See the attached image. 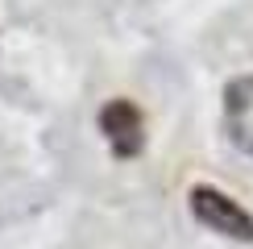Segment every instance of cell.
<instances>
[{
	"label": "cell",
	"mask_w": 253,
	"mask_h": 249,
	"mask_svg": "<svg viewBox=\"0 0 253 249\" xmlns=\"http://www.w3.org/2000/svg\"><path fill=\"white\" fill-rule=\"evenodd\" d=\"M187 204H191V216L204 228H212V233L228 237V241H253V212H245L233 195H224L220 187H208L199 183L187 191Z\"/></svg>",
	"instance_id": "6da1fadb"
},
{
	"label": "cell",
	"mask_w": 253,
	"mask_h": 249,
	"mask_svg": "<svg viewBox=\"0 0 253 249\" xmlns=\"http://www.w3.org/2000/svg\"><path fill=\"white\" fill-rule=\"evenodd\" d=\"M100 133H104V141H108V150H112V158H137V154L145 150V117H141V108H137L133 100H108L100 108Z\"/></svg>",
	"instance_id": "7a4b0ae2"
},
{
	"label": "cell",
	"mask_w": 253,
	"mask_h": 249,
	"mask_svg": "<svg viewBox=\"0 0 253 249\" xmlns=\"http://www.w3.org/2000/svg\"><path fill=\"white\" fill-rule=\"evenodd\" d=\"M224 129L237 150L253 158V75H237L224 87Z\"/></svg>",
	"instance_id": "3957f363"
}]
</instances>
